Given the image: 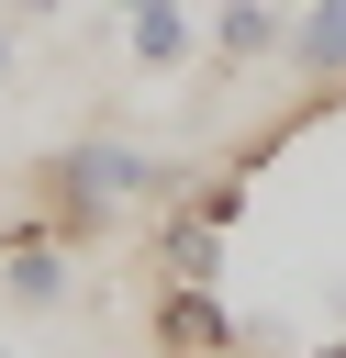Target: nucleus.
<instances>
[{
    "instance_id": "obj_1",
    "label": "nucleus",
    "mask_w": 346,
    "mask_h": 358,
    "mask_svg": "<svg viewBox=\"0 0 346 358\" xmlns=\"http://www.w3.org/2000/svg\"><path fill=\"white\" fill-rule=\"evenodd\" d=\"M201 190V168L190 157H156V145H134V134H78V145H56L45 168H33V213L67 235V246H100L112 224H123V201H190Z\"/></svg>"
},
{
    "instance_id": "obj_2",
    "label": "nucleus",
    "mask_w": 346,
    "mask_h": 358,
    "mask_svg": "<svg viewBox=\"0 0 346 358\" xmlns=\"http://www.w3.org/2000/svg\"><path fill=\"white\" fill-rule=\"evenodd\" d=\"M246 213V179H212L190 201H167V235H156V268L167 280H223V235Z\"/></svg>"
},
{
    "instance_id": "obj_3",
    "label": "nucleus",
    "mask_w": 346,
    "mask_h": 358,
    "mask_svg": "<svg viewBox=\"0 0 346 358\" xmlns=\"http://www.w3.org/2000/svg\"><path fill=\"white\" fill-rule=\"evenodd\" d=\"M156 358H246V324L212 302V280H167L156 291Z\"/></svg>"
},
{
    "instance_id": "obj_4",
    "label": "nucleus",
    "mask_w": 346,
    "mask_h": 358,
    "mask_svg": "<svg viewBox=\"0 0 346 358\" xmlns=\"http://www.w3.org/2000/svg\"><path fill=\"white\" fill-rule=\"evenodd\" d=\"M67 257H78V246H67L45 213H22V224L0 235V291H11L22 313H56V302H67Z\"/></svg>"
},
{
    "instance_id": "obj_5",
    "label": "nucleus",
    "mask_w": 346,
    "mask_h": 358,
    "mask_svg": "<svg viewBox=\"0 0 346 358\" xmlns=\"http://www.w3.org/2000/svg\"><path fill=\"white\" fill-rule=\"evenodd\" d=\"M123 56H134L145 78L190 67V56H201V11H190V0H134V11H123Z\"/></svg>"
},
{
    "instance_id": "obj_6",
    "label": "nucleus",
    "mask_w": 346,
    "mask_h": 358,
    "mask_svg": "<svg viewBox=\"0 0 346 358\" xmlns=\"http://www.w3.org/2000/svg\"><path fill=\"white\" fill-rule=\"evenodd\" d=\"M279 56H290V78H313V90L346 101V0H301L290 34H279Z\"/></svg>"
},
{
    "instance_id": "obj_7",
    "label": "nucleus",
    "mask_w": 346,
    "mask_h": 358,
    "mask_svg": "<svg viewBox=\"0 0 346 358\" xmlns=\"http://www.w3.org/2000/svg\"><path fill=\"white\" fill-rule=\"evenodd\" d=\"M279 34H290L279 0H212V67H223V78L257 67V56H279Z\"/></svg>"
},
{
    "instance_id": "obj_8",
    "label": "nucleus",
    "mask_w": 346,
    "mask_h": 358,
    "mask_svg": "<svg viewBox=\"0 0 346 358\" xmlns=\"http://www.w3.org/2000/svg\"><path fill=\"white\" fill-rule=\"evenodd\" d=\"M0 11H22V22H56V11H67V0H0Z\"/></svg>"
},
{
    "instance_id": "obj_9",
    "label": "nucleus",
    "mask_w": 346,
    "mask_h": 358,
    "mask_svg": "<svg viewBox=\"0 0 346 358\" xmlns=\"http://www.w3.org/2000/svg\"><path fill=\"white\" fill-rule=\"evenodd\" d=\"M0 78H11V11H0Z\"/></svg>"
},
{
    "instance_id": "obj_10",
    "label": "nucleus",
    "mask_w": 346,
    "mask_h": 358,
    "mask_svg": "<svg viewBox=\"0 0 346 358\" xmlns=\"http://www.w3.org/2000/svg\"><path fill=\"white\" fill-rule=\"evenodd\" d=\"M313 358H346V336H335V347H313Z\"/></svg>"
},
{
    "instance_id": "obj_11",
    "label": "nucleus",
    "mask_w": 346,
    "mask_h": 358,
    "mask_svg": "<svg viewBox=\"0 0 346 358\" xmlns=\"http://www.w3.org/2000/svg\"><path fill=\"white\" fill-rule=\"evenodd\" d=\"M112 11H134V0H112Z\"/></svg>"
}]
</instances>
